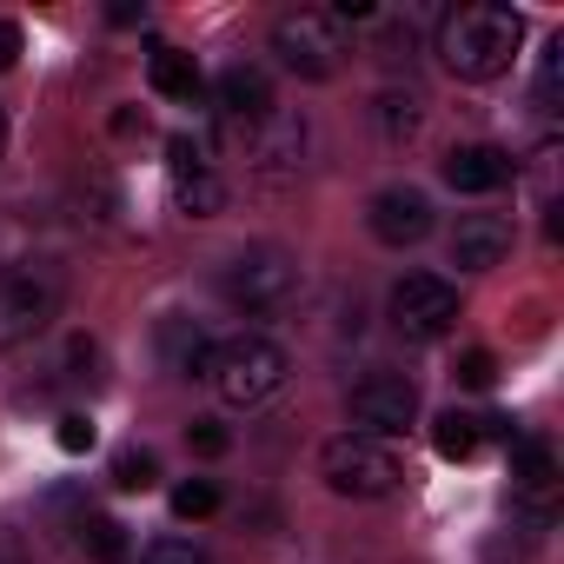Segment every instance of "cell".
<instances>
[{
  "instance_id": "5",
  "label": "cell",
  "mask_w": 564,
  "mask_h": 564,
  "mask_svg": "<svg viewBox=\"0 0 564 564\" xmlns=\"http://www.w3.org/2000/svg\"><path fill=\"white\" fill-rule=\"evenodd\" d=\"M219 293H226L239 313H279V306L300 293V259H293L286 246H246V252L226 259Z\"/></svg>"
},
{
  "instance_id": "21",
  "label": "cell",
  "mask_w": 564,
  "mask_h": 564,
  "mask_svg": "<svg viewBox=\"0 0 564 564\" xmlns=\"http://www.w3.org/2000/svg\"><path fill=\"white\" fill-rule=\"evenodd\" d=\"M213 511H219V491H213L206 478H186V485L173 491V518L193 524V518H213Z\"/></svg>"
},
{
  "instance_id": "14",
  "label": "cell",
  "mask_w": 564,
  "mask_h": 564,
  "mask_svg": "<svg viewBox=\"0 0 564 564\" xmlns=\"http://www.w3.org/2000/svg\"><path fill=\"white\" fill-rule=\"evenodd\" d=\"M511 485L518 498L538 505V518H551V485H557V458L544 438H511Z\"/></svg>"
},
{
  "instance_id": "1",
  "label": "cell",
  "mask_w": 564,
  "mask_h": 564,
  "mask_svg": "<svg viewBox=\"0 0 564 564\" xmlns=\"http://www.w3.org/2000/svg\"><path fill=\"white\" fill-rule=\"evenodd\" d=\"M524 47V14L491 8V0H471V8H452L438 21V61L458 80H498Z\"/></svg>"
},
{
  "instance_id": "10",
  "label": "cell",
  "mask_w": 564,
  "mask_h": 564,
  "mask_svg": "<svg viewBox=\"0 0 564 564\" xmlns=\"http://www.w3.org/2000/svg\"><path fill=\"white\" fill-rule=\"evenodd\" d=\"M366 226L379 246H419L432 232V199L419 186H386L372 206H366Z\"/></svg>"
},
{
  "instance_id": "8",
  "label": "cell",
  "mask_w": 564,
  "mask_h": 564,
  "mask_svg": "<svg viewBox=\"0 0 564 564\" xmlns=\"http://www.w3.org/2000/svg\"><path fill=\"white\" fill-rule=\"evenodd\" d=\"M392 326L405 339H419V346L445 339L458 326V286L438 279V272H405L399 286H392Z\"/></svg>"
},
{
  "instance_id": "11",
  "label": "cell",
  "mask_w": 564,
  "mask_h": 564,
  "mask_svg": "<svg viewBox=\"0 0 564 564\" xmlns=\"http://www.w3.org/2000/svg\"><path fill=\"white\" fill-rule=\"evenodd\" d=\"M438 173H445V186L452 193H498V186H511L518 180V160L505 153V147H452L445 160H438Z\"/></svg>"
},
{
  "instance_id": "23",
  "label": "cell",
  "mask_w": 564,
  "mask_h": 564,
  "mask_svg": "<svg viewBox=\"0 0 564 564\" xmlns=\"http://www.w3.org/2000/svg\"><path fill=\"white\" fill-rule=\"evenodd\" d=\"M458 386H465V392H491V386H498V359H491V352H465V359H458Z\"/></svg>"
},
{
  "instance_id": "18",
  "label": "cell",
  "mask_w": 564,
  "mask_h": 564,
  "mask_svg": "<svg viewBox=\"0 0 564 564\" xmlns=\"http://www.w3.org/2000/svg\"><path fill=\"white\" fill-rule=\"evenodd\" d=\"M173 199H180V213L213 219V213L226 206V186H219V173H213V166H193V173H173Z\"/></svg>"
},
{
  "instance_id": "29",
  "label": "cell",
  "mask_w": 564,
  "mask_h": 564,
  "mask_svg": "<svg viewBox=\"0 0 564 564\" xmlns=\"http://www.w3.org/2000/svg\"><path fill=\"white\" fill-rule=\"evenodd\" d=\"M0 564H28V557L14 551V538H0Z\"/></svg>"
},
{
  "instance_id": "2",
  "label": "cell",
  "mask_w": 564,
  "mask_h": 564,
  "mask_svg": "<svg viewBox=\"0 0 564 564\" xmlns=\"http://www.w3.org/2000/svg\"><path fill=\"white\" fill-rule=\"evenodd\" d=\"M61 300H67V279H61L54 259H14V265H0V352L41 339L61 319Z\"/></svg>"
},
{
  "instance_id": "22",
  "label": "cell",
  "mask_w": 564,
  "mask_h": 564,
  "mask_svg": "<svg viewBox=\"0 0 564 564\" xmlns=\"http://www.w3.org/2000/svg\"><path fill=\"white\" fill-rule=\"evenodd\" d=\"M379 127H386L392 140H412V133H419V100H412V94H405V100L386 94V100H379Z\"/></svg>"
},
{
  "instance_id": "16",
  "label": "cell",
  "mask_w": 564,
  "mask_h": 564,
  "mask_svg": "<svg viewBox=\"0 0 564 564\" xmlns=\"http://www.w3.org/2000/svg\"><path fill=\"white\" fill-rule=\"evenodd\" d=\"M160 359H166V372H180V379H206L213 339H206L193 319H166V326H160Z\"/></svg>"
},
{
  "instance_id": "13",
  "label": "cell",
  "mask_w": 564,
  "mask_h": 564,
  "mask_svg": "<svg viewBox=\"0 0 564 564\" xmlns=\"http://www.w3.org/2000/svg\"><path fill=\"white\" fill-rule=\"evenodd\" d=\"M213 100H219L226 127H252V120L272 113V80H265L259 67H226L219 87H213Z\"/></svg>"
},
{
  "instance_id": "28",
  "label": "cell",
  "mask_w": 564,
  "mask_h": 564,
  "mask_svg": "<svg viewBox=\"0 0 564 564\" xmlns=\"http://www.w3.org/2000/svg\"><path fill=\"white\" fill-rule=\"evenodd\" d=\"M14 61H21V28H14V21H0V74H8Z\"/></svg>"
},
{
  "instance_id": "3",
  "label": "cell",
  "mask_w": 564,
  "mask_h": 564,
  "mask_svg": "<svg viewBox=\"0 0 564 564\" xmlns=\"http://www.w3.org/2000/svg\"><path fill=\"white\" fill-rule=\"evenodd\" d=\"M286 372H293L286 346H272V339H259V333L219 339V346H213V359H206V386H213L226 405H239V412L265 405L279 386H286Z\"/></svg>"
},
{
  "instance_id": "24",
  "label": "cell",
  "mask_w": 564,
  "mask_h": 564,
  "mask_svg": "<svg viewBox=\"0 0 564 564\" xmlns=\"http://www.w3.org/2000/svg\"><path fill=\"white\" fill-rule=\"evenodd\" d=\"M54 438H61V452H74V458H80V452H94V438H100V432H94V419H87V412H67Z\"/></svg>"
},
{
  "instance_id": "7",
  "label": "cell",
  "mask_w": 564,
  "mask_h": 564,
  "mask_svg": "<svg viewBox=\"0 0 564 564\" xmlns=\"http://www.w3.org/2000/svg\"><path fill=\"white\" fill-rule=\"evenodd\" d=\"M346 412H352V425H359L366 438H386V445H392V438L419 419V386H412L405 372H392V366H372L366 379H352Z\"/></svg>"
},
{
  "instance_id": "9",
  "label": "cell",
  "mask_w": 564,
  "mask_h": 564,
  "mask_svg": "<svg viewBox=\"0 0 564 564\" xmlns=\"http://www.w3.org/2000/svg\"><path fill=\"white\" fill-rule=\"evenodd\" d=\"M232 140H239V153L252 160V166H265V173H293L300 166V153H306V120H293V113H265V120H252V127H232Z\"/></svg>"
},
{
  "instance_id": "25",
  "label": "cell",
  "mask_w": 564,
  "mask_h": 564,
  "mask_svg": "<svg viewBox=\"0 0 564 564\" xmlns=\"http://www.w3.org/2000/svg\"><path fill=\"white\" fill-rule=\"evenodd\" d=\"M186 445H193L199 458H226L232 432H226V425H213V419H199V425H186Z\"/></svg>"
},
{
  "instance_id": "17",
  "label": "cell",
  "mask_w": 564,
  "mask_h": 564,
  "mask_svg": "<svg viewBox=\"0 0 564 564\" xmlns=\"http://www.w3.org/2000/svg\"><path fill=\"white\" fill-rule=\"evenodd\" d=\"M74 544H80L94 564H127V557H133V538H127V524H120V518H107V511H80V524H74Z\"/></svg>"
},
{
  "instance_id": "26",
  "label": "cell",
  "mask_w": 564,
  "mask_h": 564,
  "mask_svg": "<svg viewBox=\"0 0 564 564\" xmlns=\"http://www.w3.org/2000/svg\"><path fill=\"white\" fill-rule=\"evenodd\" d=\"M140 564H206V557H199L186 538H153V544L140 551Z\"/></svg>"
},
{
  "instance_id": "12",
  "label": "cell",
  "mask_w": 564,
  "mask_h": 564,
  "mask_svg": "<svg viewBox=\"0 0 564 564\" xmlns=\"http://www.w3.org/2000/svg\"><path fill=\"white\" fill-rule=\"evenodd\" d=\"M511 252V219L505 213H465L452 226V265L458 272H491Z\"/></svg>"
},
{
  "instance_id": "20",
  "label": "cell",
  "mask_w": 564,
  "mask_h": 564,
  "mask_svg": "<svg viewBox=\"0 0 564 564\" xmlns=\"http://www.w3.org/2000/svg\"><path fill=\"white\" fill-rule=\"evenodd\" d=\"M113 485H120V491H153V485H160V458L140 452V445H127V452L113 458Z\"/></svg>"
},
{
  "instance_id": "15",
  "label": "cell",
  "mask_w": 564,
  "mask_h": 564,
  "mask_svg": "<svg viewBox=\"0 0 564 564\" xmlns=\"http://www.w3.org/2000/svg\"><path fill=\"white\" fill-rule=\"evenodd\" d=\"M153 94L160 100H173V107H199V94H206V80H199V67H193V54H180V47H153Z\"/></svg>"
},
{
  "instance_id": "27",
  "label": "cell",
  "mask_w": 564,
  "mask_h": 564,
  "mask_svg": "<svg viewBox=\"0 0 564 564\" xmlns=\"http://www.w3.org/2000/svg\"><path fill=\"white\" fill-rule=\"evenodd\" d=\"M557 80H564V41H551V47H544V67H538V100H544V107L557 100Z\"/></svg>"
},
{
  "instance_id": "4",
  "label": "cell",
  "mask_w": 564,
  "mask_h": 564,
  "mask_svg": "<svg viewBox=\"0 0 564 564\" xmlns=\"http://www.w3.org/2000/svg\"><path fill=\"white\" fill-rule=\"evenodd\" d=\"M319 478H326V491H339V498H392V491L405 485V458H399V445H386V438L339 432V438L319 445Z\"/></svg>"
},
{
  "instance_id": "19",
  "label": "cell",
  "mask_w": 564,
  "mask_h": 564,
  "mask_svg": "<svg viewBox=\"0 0 564 564\" xmlns=\"http://www.w3.org/2000/svg\"><path fill=\"white\" fill-rule=\"evenodd\" d=\"M432 452H438V458H452V465H458V458H471V452H478V419H471V412H458V405H452V412H438V419H432Z\"/></svg>"
},
{
  "instance_id": "30",
  "label": "cell",
  "mask_w": 564,
  "mask_h": 564,
  "mask_svg": "<svg viewBox=\"0 0 564 564\" xmlns=\"http://www.w3.org/2000/svg\"><path fill=\"white\" fill-rule=\"evenodd\" d=\"M0 153H8V113H0Z\"/></svg>"
},
{
  "instance_id": "6",
  "label": "cell",
  "mask_w": 564,
  "mask_h": 564,
  "mask_svg": "<svg viewBox=\"0 0 564 564\" xmlns=\"http://www.w3.org/2000/svg\"><path fill=\"white\" fill-rule=\"evenodd\" d=\"M272 54L300 80H333L339 61H346V28L326 8H293V14L272 21Z\"/></svg>"
}]
</instances>
